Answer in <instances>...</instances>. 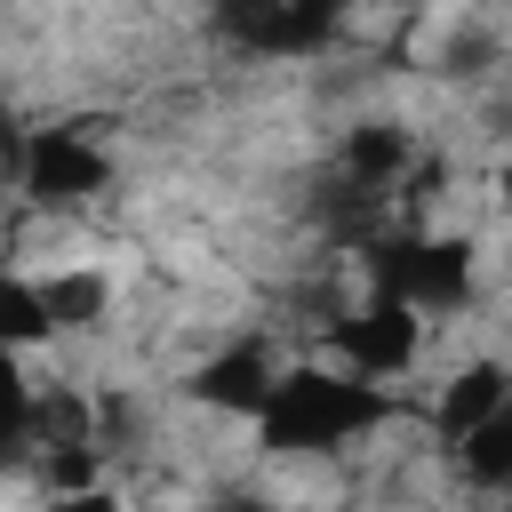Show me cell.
<instances>
[{
  "label": "cell",
  "instance_id": "6da1fadb",
  "mask_svg": "<svg viewBox=\"0 0 512 512\" xmlns=\"http://www.w3.org/2000/svg\"><path fill=\"white\" fill-rule=\"evenodd\" d=\"M392 416L384 400V376H360V368H288L256 416L264 448L280 456H312V448H352L360 432H376Z\"/></svg>",
  "mask_w": 512,
  "mask_h": 512
},
{
  "label": "cell",
  "instance_id": "7a4b0ae2",
  "mask_svg": "<svg viewBox=\"0 0 512 512\" xmlns=\"http://www.w3.org/2000/svg\"><path fill=\"white\" fill-rule=\"evenodd\" d=\"M368 280L424 304V312H464L472 304V240L448 232H376L368 240Z\"/></svg>",
  "mask_w": 512,
  "mask_h": 512
},
{
  "label": "cell",
  "instance_id": "3957f363",
  "mask_svg": "<svg viewBox=\"0 0 512 512\" xmlns=\"http://www.w3.org/2000/svg\"><path fill=\"white\" fill-rule=\"evenodd\" d=\"M16 192L32 208H80L96 192H112V152L88 136V128H32L16 144Z\"/></svg>",
  "mask_w": 512,
  "mask_h": 512
},
{
  "label": "cell",
  "instance_id": "277c9868",
  "mask_svg": "<svg viewBox=\"0 0 512 512\" xmlns=\"http://www.w3.org/2000/svg\"><path fill=\"white\" fill-rule=\"evenodd\" d=\"M328 336H336V352H344L360 376H400V368H416V352H424V304L376 288V296H368L360 312H344Z\"/></svg>",
  "mask_w": 512,
  "mask_h": 512
},
{
  "label": "cell",
  "instance_id": "5b68a950",
  "mask_svg": "<svg viewBox=\"0 0 512 512\" xmlns=\"http://www.w3.org/2000/svg\"><path fill=\"white\" fill-rule=\"evenodd\" d=\"M216 32L264 64H288V56H320L328 48V24H312L296 0H216Z\"/></svg>",
  "mask_w": 512,
  "mask_h": 512
},
{
  "label": "cell",
  "instance_id": "8992f818",
  "mask_svg": "<svg viewBox=\"0 0 512 512\" xmlns=\"http://www.w3.org/2000/svg\"><path fill=\"white\" fill-rule=\"evenodd\" d=\"M272 384H280V368H272V352H264L256 336H240V344H224V352H208V360L192 368V400L216 408V416H248V424L264 416Z\"/></svg>",
  "mask_w": 512,
  "mask_h": 512
},
{
  "label": "cell",
  "instance_id": "52a82bcc",
  "mask_svg": "<svg viewBox=\"0 0 512 512\" xmlns=\"http://www.w3.org/2000/svg\"><path fill=\"white\" fill-rule=\"evenodd\" d=\"M504 400H512V368H504V360H464V368L440 384V400H432V440L456 448V440L480 432Z\"/></svg>",
  "mask_w": 512,
  "mask_h": 512
},
{
  "label": "cell",
  "instance_id": "ba28073f",
  "mask_svg": "<svg viewBox=\"0 0 512 512\" xmlns=\"http://www.w3.org/2000/svg\"><path fill=\"white\" fill-rule=\"evenodd\" d=\"M408 160H416V136H408L400 120H360V128L344 136V152H336V168H344V184H352V192H368V200H384V192H400V176H408Z\"/></svg>",
  "mask_w": 512,
  "mask_h": 512
},
{
  "label": "cell",
  "instance_id": "9c48e42d",
  "mask_svg": "<svg viewBox=\"0 0 512 512\" xmlns=\"http://www.w3.org/2000/svg\"><path fill=\"white\" fill-rule=\"evenodd\" d=\"M40 288H48V312H56V336H80V328H96V320L112 312V280H104L96 264H72V272H48Z\"/></svg>",
  "mask_w": 512,
  "mask_h": 512
},
{
  "label": "cell",
  "instance_id": "30bf717a",
  "mask_svg": "<svg viewBox=\"0 0 512 512\" xmlns=\"http://www.w3.org/2000/svg\"><path fill=\"white\" fill-rule=\"evenodd\" d=\"M456 464H464V480H472V488H512V400H504L480 432H464V440H456Z\"/></svg>",
  "mask_w": 512,
  "mask_h": 512
},
{
  "label": "cell",
  "instance_id": "8fae6325",
  "mask_svg": "<svg viewBox=\"0 0 512 512\" xmlns=\"http://www.w3.org/2000/svg\"><path fill=\"white\" fill-rule=\"evenodd\" d=\"M0 328H8V344H16V352H32V344H48V336H56V312H48V288L16 272V280L0 288Z\"/></svg>",
  "mask_w": 512,
  "mask_h": 512
},
{
  "label": "cell",
  "instance_id": "7c38bea8",
  "mask_svg": "<svg viewBox=\"0 0 512 512\" xmlns=\"http://www.w3.org/2000/svg\"><path fill=\"white\" fill-rule=\"evenodd\" d=\"M496 208H504V216H512V152H504V160H496Z\"/></svg>",
  "mask_w": 512,
  "mask_h": 512
},
{
  "label": "cell",
  "instance_id": "4fadbf2b",
  "mask_svg": "<svg viewBox=\"0 0 512 512\" xmlns=\"http://www.w3.org/2000/svg\"><path fill=\"white\" fill-rule=\"evenodd\" d=\"M384 8H432V0H384Z\"/></svg>",
  "mask_w": 512,
  "mask_h": 512
}]
</instances>
